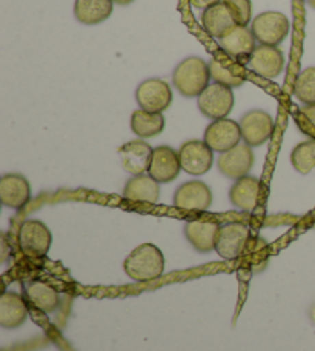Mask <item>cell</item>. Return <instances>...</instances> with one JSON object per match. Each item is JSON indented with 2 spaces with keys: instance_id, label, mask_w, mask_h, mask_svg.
Here are the masks:
<instances>
[{
  "instance_id": "1",
  "label": "cell",
  "mask_w": 315,
  "mask_h": 351,
  "mask_svg": "<svg viewBox=\"0 0 315 351\" xmlns=\"http://www.w3.org/2000/svg\"><path fill=\"white\" fill-rule=\"evenodd\" d=\"M123 269L132 280L151 282L159 279L165 271V258L154 243H142L125 259Z\"/></svg>"
},
{
  "instance_id": "2",
  "label": "cell",
  "mask_w": 315,
  "mask_h": 351,
  "mask_svg": "<svg viewBox=\"0 0 315 351\" xmlns=\"http://www.w3.org/2000/svg\"><path fill=\"white\" fill-rule=\"evenodd\" d=\"M210 64H206L197 56H191V58L181 60L173 73L174 86L177 88L181 96L189 99L199 97L210 85Z\"/></svg>"
},
{
  "instance_id": "3",
  "label": "cell",
  "mask_w": 315,
  "mask_h": 351,
  "mask_svg": "<svg viewBox=\"0 0 315 351\" xmlns=\"http://www.w3.org/2000/svg\"><path fill=\"white\" fill-rule=\"evenodd\" d=\"M289 19L279 11H264L251 22V31L260 45L277 47L289 34Z\"/></svg>"
},
{
  "instance_id": "4",
  "label": "cell",
  "mask_w": 315,
  "mask_h": 351,
  "mask_svg": "<svg viewBox=\"0 0 315 351\" xmlns=\"http://www.w3.org/2000/svg\"><path fill=\"white\" fill-rule=\"evenodd\" d=\"M53 243V234L45 223L29 219L18 230V247L22 253L31 259H40L47 256Z\"/></svg>"
},
{
  "instance_id": "5",
  "label": "cell",
  "mask_w": 315,
  "mask_h": 351,
  "mask_svg": "<svg viewBox=\"0 0 315 351\" xmlns=\"http://www.w3.org/2000/svg\"><path fill=\"white\" fill-rule=\"evenodd\" d=\"M197 100L201 114L207 119H212V121L228 117L236 104L232 88L217 82L207 85L206 90L200 94Z\"/></svg>"
},
{
  "instance_id": "6",
  "label": "cell",
  "mask_w": 315,
  "mask_h": 351,
  "mask_svg": "<svg viewBox=\"0 0 315 351\" xmlns=\"http://www.w3.org/2000/svg\"><path fill=\"white\" fill-rule=\"evenodd\" d=\"M249 241V228L248 225L242 222H229L220 225L216 241V253L222 259L234 261L240 258L247 248Z\"/></svg>"
},
{
  "instance_id": "7",
  "label": "cell",
  "mask_w": 315,
  "mask_h": 351,
  "mask_svg": "<svg viewBox=\"0 0 315 351\" xmlns=\"http://www.w3.org/2000/svg\"><path fill=\"white\" fill-rule=\"evenodd\" d=\"M136 100L140 110L163 112L173 104V90L163 79H147L137 86Z\"/></svg>"
},
{
  "instance_id": "8",
  "label": "cell",
  "mask_w": 315,
  "mask_h": 351,
  "mask_svg": "<svg viewBox=\"0 0 315 351\" xmlns=\"http://www.w3.org/2000/svg\"><path fill=\"white\" fill-rule=\"evenodd\" d=\"M242 139L249 147H262L274 134V119L263 110H251L240 119Z\"/></svg>"
},
{
  "instance_id": "9",
  "label": "cell",
  "mask_w": 315,
  "mask_h": 351,
  "mask_svg": "<svg viewBox=\"0 0 315 351\" xmlns=\"http://www.w3.org/2000/svg\"><path fill=\"white\" fill-rule=\"evenodd\" d=\"M203 141L210 145L212 152L220 154L229 152L242 141L240 123L228 117L214 121L207 125Z\"/></svg>"
},
{
  "instance_id": "10",
  "label": "cell",
  "mask_w": 315,
  "mask_h": 351,
  "mask_svg": "<svg viewBox=\"0 0 315 351\" xmlns=\"http://www.w3.org/2000/svg\"><path fill=\"white\" fill-rule=\"evenodd\" d=\"M181 170L191 176H203L211 170L214 152L205 141H188L179 149Z\"/></svg>"
},
{
  "instance_id": "11",
  "label": "cell",
  "mask_w": 315,
  "mask_h": 351,
  "mask_svg": "<svg viewBox=\"0 0 315 351\" xmlns=\"http://www.w3.org/2000/svg\"><path fill=\"white\" fill-rule=\"evenodd\" d=\"M212 205V191L205 182L189 180L177 188L174 206L185 211H206Z\"/></svg>"
},
{
  "instance_id": "12",
  "label": "cell",
  "mask_w": 315,
  "mask_h": 351,
  "mask_svg": "<svg viewBox=\"0 0 315 351\" xmlns=\"http://www.w3.org/2000/svg\"><path fill=\"white\" fill-rule=\"evenodd\" d=\"M218 170L225 178L238 180L249 176V171L254 167V153L248 143H238L229 152L222 153L218 158Z\"/></svg>"
},
{
  "instance_id": "13",
  "label": "cell",
  "mask_w": 315,
  "mask_h": 351,
  "mask_svg": "<svg viewBox=\"0 0 315 351\" xmlns=\"http://www.w3.org/2000/svg\"><path fill=\"white\" fill-rule=\"evenodd\" d=\"M220 48L229 58L248 64L251 54L257 48V40L248 27L236 25L229 31H226L225 36L220 37Z\"/></svg>"
},
{
  "instance_id": "14",
  "label": "cell",
  "mask_w": 315,
  "mask_h": 351,
  "mask_svg": "<svg viewBox=\"0 0 315 351\" xmlns=\"http://www.w3.org/2000/svg\"><path fill=\"white\" fill-rule=\"evenodd\" d=\"M285 54L277 47L258 45L251 54L248 68L263 79H275L285 70Z\"/></svg>"
},
{
  "instance_id": "15",
  "label": "cell",
  "mask_w": 315,
  "mask_h": 351,
  "mask_svg": "<svg viewBox=\"0 0 315 351\" xmlns=\"http://www.w3.org/2000/svg\"><path fill=\"white\" fill-rule=\"evenodd\" d=\"M181 171V164L179 158V152H175L171 147L162 145L154 148L153 159L148 174L154 178L159 184H168L177 179V176Z\"/></svg>"
},
{
  "instance_id": "16",
  "label": "cell",
  "mask_w": 315,
  "mask_h": 351,
  "mask_svg": "<svg viewBox=\"0 0 315 351\" xmlns=\"http://www.w3.org/2000/svg\"><path fill=\"white\" fill-rule=\"evenodd\" d=\"M153 153L154 148L143 139L126 142L125 145L118 148V156H121L125 171L132 176L148 173Z\"/></svg>"
},
{
  "instance_id": "17",
  "label": "cell",
  "mask_w": 315,
  "mask_h": 351,
  "mask_svg": "<svg viewBox=\"0 0 315 351\" xmlns=\"http://www.w3.org/2000/svg\"><path fill=\"white\" fill-rule=\"evenodd\" d=\"M247 66L242 60H237L229 56L214 58L210 62V73L214 82L226 85L229 88H238L247 80Z\"/></svg>"
},
{
  "instance_id": "18",
  "label": "cell",
  "mask_w": 315,
  "mask_h": 351,
  "mask_svg": "<svg viewBox=\"0 0 315 351\" xmlns=\"http://www.w3.org/2000/svg\"><path fill=\"white\" fill-rule=\"evenodd\" d=\"M263 196V184L260 179L254 176H244V178L234 182L229 190V200L236 208L242 211H254L260 204Z\"/></svg>"
},
{
  "instance_id": "19",
  "label": "cell",
  "mask_w": 315,
  "mask_h": 351,
  "mask_svg": "<svg viewBox=\"0 0 315 351\" xmlns=\"http://www.w3.org/2000/svg\"><path fill=\"white\" fill-rule=\"evenodd\" d=\"M31 185L22 174H5L0 179V200L5 206L12 210H21L29 202Z\"/></svg>"
},
{
  "instance_id": "20",
  "label": "cell",
  "mask_w": 315,
  "mask_h": 351,
  "mask_svg": "<svg viewBox=\"0 0 315 351\" xmlns=\"http://www.w3.org/2000/svg\"><path fill=\"white\" fill-rule=\"evenodd\" d=\"M220 225L211 221H189L185 225V236L188 242L199 253L206 254L216 252V241Z\"/></svg>"
},
{
  "instance_id": "21",
  "label": "cell",
  "mask_w": 315,
  "mask_h": 351,
  "mask_svg": "<svg viewBox=\"0 0 315 351\" xmlns=\"http://www.w3.org/2000/svg\"><path fill=\"white\" fill-rule=\"evenodd\" d=\"M123 197L131 202L154 205L160 199V184L148 173L132 176L123 188Z\"/></svg>"
},
{
  "instance_id": "22",
  "label": "cell",
  "mask_w": 315,
  "mask_h": 351,
  "mask_svg": "<svg viewBox=\"0 0 315 351\" xmlns=\"http://www.w3.org/2000/svg\"><path fill=\"white\" fill-rule=\"evenodd\" d=\"M28 319V308L23 298L14 291H5L0 296V325L6 330L22 327Z\"/></svg>"
},
{
  "instance_id": "23",
  "label": "cell",
  "mask_w": 315,
  "mask_h": 351,
  "mask_svg": "<svg viewBox=\"0 0 315 351\" xmlns=\"http://www.w3.org/2000/svg\"><path fill=\"white\" fill-rule=\"evenodd\" d=\"M201 25H203V29L211 37L220 39V37L225 36L226 31L236 27L237 22L234 14L229 10V6L222 0L220 3L203 10V12H201Z\"/></svg>"
},
{
  "instance_id": "24",
  "label": "cell",
  "mask_w": 315,
  "mask_h": 351,
  "mask_svg": "<svg viewBox=\"0 0 315 351\" xmlns=\"http://www.w3.org/2000/svg\"><path fill=\"white\" fill-rule=\"evenodd\" d=\"M112 0H75L74 16L81 25H99L112 14Z\"/></svg>"
},
{
  "instance_id": "25",
  "label": "cell",
  "mask_w": 315,
  "mask_h": 351,
  "mask_svg": "<svg viewBox=\"0 0 315 351\" xmlns=\"http://www.w3.org/2000/svg\"><path fill=\"white\" fill-rule=\"evenodd\" d=\"M28 300L45 315H51L60 306V294L54 287L45 284V282H33L28 287Z\"/></svg>"
},
{
  "instance_id": "26",
  "label": "cell",
  "mask_w": 315,
  "mask_h": 351,
  "mask_svg": "<svg viewBox=\"0 0 315 351\" xmlns=\"http://www.w3.org/2000/svg\"><path fill=\"white\" fill-rule=\"evenodd\" d=\"M165 128V117L162 112H149L144 110H137L131 116V130L140 137L149 139L160 134Z\"/></svg>"
},
{
  "instance_id": "27",
  "label": "cell",
  "mask_w": 315,
  "mask_h": 351,
  "mask_svg": "<svg viewBox=\"0 0 315 351\" xmlns=\"http://www.w3.org/2000/svg\"><path fill=\"white\" fill-rule=\"evenodd\" d=\"M291 164L300 174H310L315 168V139L299 143L291 153Z\"/></svg>"
},
{
  "instance_id": "28",
  "label": "cell",
  "mask_w": 315,
  "mask_h": 351,
  "mask_svg": "<svg viewBox=\"0 0 315 351\" xmlns=\"http://www.w3.org/2000/svg\"><path fill=\"white\" fill-rule=\"evenodd\" d=\"M294 94L301 104L315 105V66L301 71L294 84Z\"/></svg>"
},
{
  "instance_id": "29",
  "label": "cell",
  "mask_w": 315,
  "mask_h": 351,
  "mask_svg": "<svg viewBox=\"0 0 315 351\" xmlns=\"http://www.w3.org/2000/svg\"><path fill=\"white\" fill-rule=\"evenodd\" d=\"M295 122H297L301 133L315 139V105H305L295 114Z\"/></svg>"
},
{
  "instance_id": "30",
  "label": "cell",
  "mask_w": 315,
  "mask_h": 351,
  "mask_svg": "<svg viewBox=\"0 0 315 351\" xmlns=\"http://www.w3.org/2000/svg\"><path fill=\"white\" fill-rule=\"evenodd\" d=\"M223 2L229 6V10L237 25H243V27H248L252 17V3L251 0H223Z\"/></svg>"
},
{
  "instance_id": "31",
  "label": "cell",
  "mask_w": 315,
  "mask_h": 351,
  "mask_svg": "<svg viewBox=\"0 0 315 351\" xmlns=\"http://www.w3.org/2000/svg\"><path fill=\"white\" fill-rule=\"evenodd\" d=\"M189 2H191V5L194 6V8L206 10V8H210V6H212V5L220 3V2H222V0H189Z\"/></svg>"
},
{
  "instance_id": "32",
  "label": "cell",
  "mask_w": 315,
  "mask_h": 351,
  "mask_svg": "<svg viewBox=\"0 0 315 351\" xmlns=\"http://www.w3.org/2000/svg\"><path fill=\"white\" fill-rule=\"evenodd\" d=\"M112 2L117 3V5H129L134 2V0H112Z\"/></svg>"
}]
</instances>
